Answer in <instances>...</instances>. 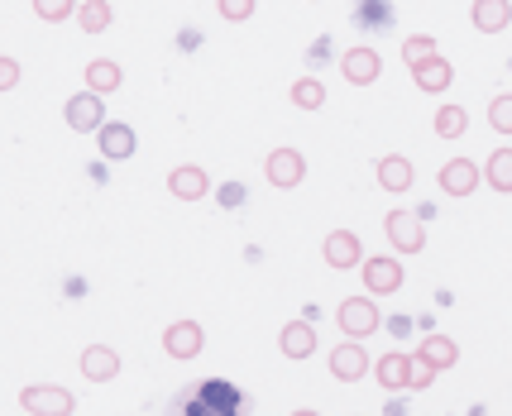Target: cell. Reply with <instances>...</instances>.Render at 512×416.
I'll list each match as a JSON object with an SVG mask.
<instances>
[{
	"mask_svg": "<svg viewBox=\"0 0 512 416\" xmlns=\"http://www.w3.org/2000/svg\"><path fill=\"white\" fill-rule=\"evenodd\" d=\"M383 235L398 254H422L426 249V225H422V211H388L383 216Z\"/></svg>",
	"mask_w": 512,
	"mask_h": 416,
	"instance_id": "6da1fadb",
	"label": "cell"
},
{
	"mask_svg": "<svg viewBox=\"0 0 512 416\" xmlns=\"http://www.w3.org/2000/svg\"><path fill=\"white\" fill-rule=\"evenodd\" d=\"M335 326L345 330L350 340L374 335V330H379V302H374V292H369V297H345V302L335 307Z\"/></svg>",
	"mask_w": 512,
	"mask_h": 416,
	"instance_id": "7a4b0ae2",
	"label": "cell"
},
{
	"mask_svg": "<svg viewBox=\"0 0 512 416\" xmlns=\"http://www.w3.org/2000/svg\"><path fill=\"white\" fill-rule=\"evenodd\" d=\"M264 177H268V187L292 192V187H302V177H307V158L297 154L292 144H283V149H273V154L264 158Z\"/></svg>",
	"mask_w": 512,
	"mask_h": 416,
	"instance_id": "3957f363",
	"label": "cell"
},
{
	"mask_svg": "<svg viewBox=\"0 0 512 416\" xmlns=\"http://www.w3.org/2000/svg\"><path fill=\"white\" fill-rule=\"evenodd\" d=\"M20 407L29 416H72V412H77V397L67 393V388L39 383V388H24V393H20Z\"/></svg>",
	"mask_w": 512,
	"mask_h": 416,
	"instance_id": "277c9868",
	"label": "cell"
},
{
	"mask_svg": "<svg viewBox=\"0 0 512 416\" xmlns=\"http://www.w3.org/2000/svg\"><path fill=\"white\" fill-rule=\"evenodd\" d=\"M63 120L77 134H96L101 125H106V101H101V91H91V87L77 91V96L63 106Z\"/></svg>",
	"mask_w": 512,
	"mask_h": 416,
	"instance_id": "5b68a950",
	"label": "cell"
},
{
	"mask_svg": "<svg viewBox=\"0 0 512 416\" xmlns=\"http://www.w3.org/2000/svg\"><path fill=\"white\" fill-rule=\"evenodd\" d=\"M359 278H364V292L374 297H393L402 287V263L393 254H374V259L359 263Z\"/></svg>",
	"mask_w": 512,
	"mask_h": 416,
	"instance_id": "8992f818",
	"label": "cell"
},
{
	"mask_svg": "<svg viewBox=\"0 0 512 416\" xmlns=\"http://www.w3.org/2000/svg\"><path fill=\"white\" fill-rule=\"evenodd\" d=\"M206 350V330L197 326V321H173V326L163 330V354L168 359H197V354Z\"/></svg>",
	"mask_w": 512,
	"mask_h": 416,
	"instance_id": "52a82bcc",
	"label": "cell"
},
{
	"mask_svg": "<svg viewBox=\"0 0 512 416\" xmlns=\"http://www.w3.org/2000/svg\"><path fill=\"white\" fill-rule=\"evenodd\" d=\"M340 72H345V82L350 87H374L383 77V58L374 53V48H345V58H340Z\"/></svg>",
	"mask_w": 512,
	"mask_h": 416,
	"instance_id": "ba28073f",
	"label": "cell"
},
{
	"mask_svg": "<svg viewBox=\"0 0 512 416\" xmlns=\"http://www.w3.org/2000/svg\"><path fill=\"white\" fill-rule=\"evenodd\" d=\"M484 182V168L474 158H450L441 168V192L446 197H474V187Z\"/></svg>",
	"mask_w": 512,
	"mask_h": 416,
	"instance_id": "9c48e42d",
	"label": "cell"
},
{
	"mask_svg": "<svg viewBox=\"0 0 512 416\" xmlns=\"http://www.w3.org/2000/svg\"><path fill=\"white\" fill-rule=\"evenodd\" d=\"M369 369H374V364H369V354H364L359 340H340V345L331 350V373L340 378V383H359Z\"/></svg>",
	"mask_w": 512,
	"mask_h": 416,
	"instance_id": "30bf717a",
	"label": "cell"
},
{
	"mask_svg": "<svg viewBox=\"0 0 512 416\" xmlns=\"http://www.w3.org/2000/svg\"><path fill=\"white\" fill-rule=\"evenodd\" d=\"M321 254H326L331 268H359L364 263V244H359L355 230H331L326 244H321Z\"/></svg>",
	"mask_w": 512,
	"mask_h": 416,
	"instance_id": "8fae6325",
	"label": "cell"
},
{
	"mask_svg": "<svg viewBox=\"0 0 512 416\" xmlns=\"http://www.w3.org/2000/svg\"><path fill=\"white\" fill-rule=\"evenodd\" d=\"M412 82H417L426 96H441V91H450V82H455V63H446L441 53H431V58H422V63L412 67Z\"/></svg>",
	"mask_w": 512,
	"mask_h": 416,
	"instance_id": "7c38bea8",
	"label": "cell"
},
{
	"mask_svg": "<svg viewBox=\"0 0 512 416\" xmlns=\"http://www.w3.org/2000/svg\"><path fill=\"white\" fill-rule=\"evenodd\" d=\"M168 192L178 201H201L211 192V177H206V168H197V163H178V168L168 173Z\"/></svg>",
	"mask_w": 512,
	"mask_h": 416,
	"instance_id": "4fadbf2b",
	"label": "cell"
},
{
	"mask_svg": "<svg viewBox=\"0 0 512 416\" xmlns=\"http://www.w3.org/2000/svg\"><path fill=\"white\" fill-rule=\"evenodd\" d=\"M278 350H283V359H312L316 354L312 321H288V326L278 330Z\"/></svg>",
	"mask_w": 512,
	"mask_h": 416,
	"instance_id": "5bb4252c",
	"label": "cell"
},
{
	"mask_svg": "<svg viewBox=\"0 0 512 416\" xmlns=\"http://www.w3.org/2000/svg\"><path fill=\"white\" fill-rule=\"evenodd\" d=\"M469 20H474L479 34H503L512 24V0H474Z\"/></svg>",
	"mask_w": 512,
	"mask_h": 416,
	"instance_id": "9a60e30c",
	"label": "cell"
},
{
	"mask_svg": "<svg viewBox=\"0 0 512 416\" xmlns=\"http://www.w3.org/2000/svg\"><path fill=\"white\" fill-rule=\"evenodd\" d=\"M96 144H101V154L115 158V163L134 158V149H139V144H134V130H130V125H120V120H115V125L106 120V125L96 130Z\"/></svg>",
	"mask_w": 512,
	"mask_h": 416,
	"instance_id": "2e32d148",
	"label": "cell"
},
{
	"mask_svg": "<svg viewBox=\"0 0 512 416\" xmlns=\"http://www.w3.org/2000/svg\"><path fill=\"white\" fill-rule=\"evenodd\" d=\"M82 373H87V383H111L120 373V354L111 345H87L82 350Z\"/></svg>",
	"mask_w": 512,
	"mask_h": 416,
	"instance_id": "e0dca14e",
	"label": "cell"
},
{
	"mask_svg": "<svg viewBox=\"0 0 512 416\" xmlns=\"http://www.w3.org/2000/svg\"><path fill=\"white\" fill-rule=\"evenodd\" d=\"M374 378H379V388H388V393H402V388H412V359L407 354H383L379 364H374Z\"/></svg>",
	"mask_w": 512,
	"mask_h": 416,
	"instance_id": "ac0fdd59",
	"label": "cell"
},
{
	"mask_svg": "<svg viewBox=\"0 0 512 416\" xmlns=\"http://www.w3.org/2000/svg\"><path fill=\"white\" fill-rule=\"evenodd\" d=\"M379 187L383 192H407L412 187V158H402V154H388V158H379Z\"/></svg>",
	"mask_w": 512,
	"mask_h": 416,
	"instance_id": "d6986e66",
	"label": "cell"
},
{
	"mask_svg": "<svg viewBox=\"0 0 512 416\" xmlns=\"http://www.w3.org/2000/svg\"><path fill=\"white\" fill-rule=\"evenodd\" d=\"M120 82H125V67L115 63V58H91L87 63V87L91 91L111 96V91H120Z\"/></svg>",
	"mask_w": 512,
	"mask_h": 416,
	"instance_id": "ffe728a7",
	"label": "cell"
},
{
	"mask_svg": "<svg viewBox=\"0 0 512 416\" xmlns=\"http://www.w3.org/2000/svg\"><path fill=\"white\" fill-rule=\"evenodd\" d=\"M417 354H422L426 364H436V369H455V364H460V345H455L450 335H441V330H431Z\"/></svg>",
	"mask_w": 512,
	"mask_h": 416,
	"instance_id": "44dd1931",
	"label": "cell"
},
{
	"mask_svg": "<svg viewBox=\"0 0 512 416\" xmlns=\"http://www.w3.org/2000/svg\"><path fill=\"white\" fill-rule=\"evenodd\" d=\"M77 24H82L87 34H106L115 24L111 0H82V5H77Z\"/></svg>",
	"mask_w": 512,
	"mask_h": 416,
	"instance_id": "7402d4cb",
	"label": "cell"
},
{
	"mask_svg": "<svg viewBox=\"0 0 512 416\" xmlns=\"http://www.w3.org/2000/svg\"><path fill=\"white\" fill-rule=\"evenodd\" d=\"M484 182H489L493 192H512V149H493V158L484 163Z\"/></svg>",
	"mask_w": 512,
	"mask_h": 416,
	"instance_id": "603a6c76",
	"label": "cell"
},
{
	"mask_svg": "<svg viewBox=\"0 0 512 416\" xmlns=\"http://www.w3.org/2000/svg\"><path fill=\"white\" fill-rule=\"evenodd\" d=\"M465 130H469V110L465 106L446 101V106L436 110V134H441V139H460Z\"/></svg>",
	"mask_w": 512,
	"mask_h": 416,
	"instance_id": "cb8c5ba5",
	"label": "cell"
},
{
	"mask_svg": "<svg viewBox=\"0 0 512 416\" xmlns=\"http://www.w3.org/2000/svg\"><path fill=\"white\" fill-rule=\"evenodd\" d=\"M292 106L297 110H321L326 106V87H321L316 77H297V82H292Z\"/></svg>",
	"mask_w": 512,
	"mask_h": 416,
	"instance_id": "d4e9b609",
	"label": "cell"
},
{
	"mask_svg": "<svg viewBox=\"0 0 512 416\" xmlns=\"http://www.w3.org/2000/svg\"><path fill=\"white\" fill-rule=\"evenodd\" d=\"M34 15L44 24H63L77 15V0H34Z\"/></svg>",
	"mask_w": 512,
	"mask_h": 416,
	"instance_id": "484cf974",
	"label": "cell"
},
{
	"mask_svg": "<svg viewBox=\"0 0 512 416\" xmlns=\"http://www.w3.org/2000/svg\"><path fill=\"white\" fill-rule=\"evenodd\" d=\"M436 53V39L431 34H412V39H402V63L407 67H417L422 58H431Z\"/></svg>",
	"mask_w": 512,
	"mask_h": 416,
	"instance_id": "4316f807",
	"label": "cell"
},
{
	"mask_svg": "<svg viewBox=\"0 0 512 416\" xmlns=\"http://www.w3.org/2000/svg\"><path fill=\"white\" fill-rule=\"evenodd\" d=\"M489 125L498 134H512V91H503V96L489 101Z\"/></svg>",
	"mask_w": 512,
	"mask_h": 416,
	"instance_id": "83f0119b",
	"label": "cell"
},
{
	"mask_svg": "<svg viewBox=\"0 0 512 416\" xmlns=\"http://www.w3.org/2000/svg\"><path fill=\"white\" fill-rule=\"evenodd\" d=\"M216 10H221V20H230V24H245V20H254V10H259V0H216Z\"/></svg>",
	"mask_w": 512,
	"mask_h": 416,
	"instance_id": "f1b7e54d",
	"label": "cell"
},
{
	"mask_svg": "<svg viewBox=\"0 0 512 416\" xmlns=\"http://www.w3.org/2000/svg\"><path fill=\"white\" fill-rule=\"evenodd\" d=\"M436 364H426L422 354H417V359H412V388H431V383H436Z\"/></svg>",
	"mask_w": 512,
	"mask_h": 416,
	"instance_id": "f546056e",
	"label": "cell"
},
{
	"mask_svg": "<svg viewBox=\"0 0 512 416\" xmlns=\"http://www.w3.org/2000/svg\"><path fill=\"white\" fill-rule=\"evenodd\" d=\"M15 82H20V63L15 58H0V91H15Z\"/></svg>",
	"mask_w": 512,
	"mask_h": 416,
	"instance_id": "4dcf8cb0",
	"label": "cell"
},
{
	"mask_svg": "<svg viewBox=\"0 0 512 416\" xmlns=\"http://www.w3.org/2000/svg\"><path fill=\"white\" fill-rule=\"evenodd\" d=\"M240 201H245V192H240L235 182H230V187H221V206H240Z\"/></svg>",
	"mask_w": 512,
	"mask_h": 416,
	"instance_id": "1f68e13d",
	"label": "cell"
}]
</instances>
